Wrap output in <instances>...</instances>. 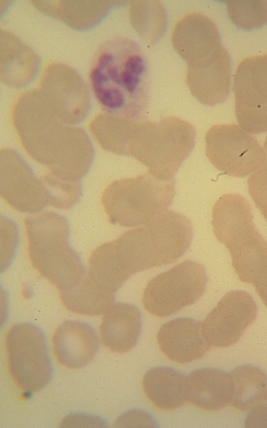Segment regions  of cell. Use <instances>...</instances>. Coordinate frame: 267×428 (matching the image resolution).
Returning <instances> with one entry per match:
<instances>
[{
	"mask_svg": "<svg viewBox=\"0 0 267 428\" xmlns=\"http://www.w3.org/2000/svg\"><path fill=\"white\" fill-rule=\"evenodd\" d=\"M12 122L25 151L49 173L78 183L89 171L95 154L89 137L81 128L61 121L40 91L29 90L18 97Z\"/></svg>",
	"mask_w": 267,
	"mask_h": 428,
	"instance_id": "1",
	"label": "cell"
},
{
	"mask_svg": "<svg viewBox=\"0 0 267 428\" xmlns=\"http://www.w3.org/2000/svg\"><path fill=\"white\" fill-rule=\"evenodd\" d=\"M145 61L136 45L117 39L98 51L90 71L93 93L108 113L130 118L142 98Z\"/></svg>",
	"mask_w": 267,
	"mask_h": 428,
	"instance_id": "2",
	"label": "cell"
},
{
	"mask_svg": "<svg viewBox=\"0 0 267 428\" xmlns=\"http://www.w3.org/2000/svg\"><path fill=\"white\" fill-rule=\"evenodd\" d=\"M28 257L33 267L59 291L75 285L85 270L77 253L69 245L67 220L45 211L25 219Z\"/></svg>",
	"mask_w": 267,
	"mask_h": 428,
	"instance_id": "3",
	"label": "cell"
},
{
	"mask_svg": "<svg viewBox=\"0 0 267 428\" xmlns=\"http://www.w3.org/2000/svg\"><path fill=\"white\" fill-rule=\"evenodd\" d=\"M195 131L188 122L167 116L137 123L127 148L132 156L162 180H173L194 146Z\"/></svg>",
	"mask_w": 267,
	"mask_h": 428,
	"instance_id": "4",
	"label": "cell"
},
{
	"mask_svg": "<svg viewBox=\"0 0 267 428\" xmlns=\"http://www.w3.org/2000/svg\"><path fill=\"white\" fill-rule=\"evenodd\" d=\"M174 183V179L162 180L150 173L117 180L103 191L102 204L112 224L130 228L143 225L171 204Z\"/></svg>",
	"mask_w": 267,
	"mask_h": 428,
	"instance_id": "5",
	"label": "cell"
},
{
	"mask_svg": "<svg viewBox=\"0 0 267 428\" xmlns=\"http://www.w3.org/2000/svg\"><path fill=\"white\" fill-rule=\"evenodd\" d=\"M5 349L10 377L21 390L42 389L51 377V365L45 337L28 322L14 325L6 332Z\"/></svg>",
	"mask_w": 267,
	"mask_h": 428,
	"instance_id": "6",
	"label": "cell"
},
{
	"mask_svg": "<svg viewBox=\"0 0 267 428\" xmlns=\"http://www.w3.org/2000/svg\"><path fill=\"white\" fill-rule=\"evenodd\" d=\"M207 282L204 268L185 260L152 278L142 297L145 309L157 317H167L194 303Z\"/></svg>",
	"mask_w": 267,
	"mask_h": 428,
	"instance_id": "7",
	"label": "cell"
},
{
	"mask_svg": "<svg viewBox=\"0 0 267 428\" xmlns=\"http://www.w3.org/2000/svg\"><path fill=\"white\" fill-rule=\"evenodd\" d=\"M205 141L208 159L224 174L244 177L267 164L265 151L257 140L237 125L213 126Z\"/></svg>",
	"mask_w": 267,
	"mask_h": 428,
	"instance_id": "8",
	"label": "cell"
},
{
	"mask_svg": "<svg viewBox=\"0 0 267 428\" xmlns=\"http://www.w3.org/2000/svg\"><path fill=\"white\" fill-rule=\"evenodd\" d=\"M234 92L239 126L251 134L267 131V54L250 56L239 63Z\"/></svg>",
	"mask_w": 267,
	"mask_h": 428,
	"instance_id": "9",
	"label": "cell"
},
{
	"mask_svg": "<svg viewBox=\"0 0 267 428\" xmlns=\"http://www.w3.org/2000/svg\"><path fill=\"white\" fill-rule=\"evenodd\" d=\"M40 92L55 115L66 124L83 121L90 110L86 85L78 72L61 62L48 64L40 80Z\"/></svg>",
	"mask_w": 267,
	"mask_h": 428,
	"instance_id": "10",
	"label": "cell"
},
{
	"mask_svg": "<svg viewBox=\"0 0 267 428\" xmlns=\"http://www.w3.org/2000/svg\"><path fill=\"white\" fill-rule=\"evenodd\" d=\"M0 189L1 197L21 213H35L49 205L46 185L11 148L0 153Z\"/></svg>",
	"mask_w": 267,
	"mask_h": 428,
	"instance_id": "11",
	"label": "cell"
},
{
	"mask_svg": "<svg viewBox=\"0 0 267 428\" xmlns=\"http://www.w3.org/2000/svg\"><path fill=\"white\" fill-rule=\"evenodd\" d=\"M251 296L241 290L226 294L201 324L204 336L211 346L223 348L236 343L256 317Z\"/></svg>",
	"mask_w": 267,
	"mask_h": 428,
	"instance_id": "12",
	"label": "cell"
},
{
	"mask_svg": "<svg viewBox=\"0 0 267 428\" xmlns=\"http://www.w3.org/2000/svg\"><path fill=\"white\" fill-rule=\"evenodd\" d=\"M211 224L217 240L230 254L252 243L260 233L255 228L249 204L237 194H225L215 203Z\"/></svg>",
	"mask_w": 267,
	"mask_h": 428,
	"instance_id": "13",
	"label": "cell"
},
{
	"mask_svg": "<svg viewBox=\"0 0 267 428\" xmlns=\"http://www.w3.org/2000/svg\"><path fill=\"white\" fill-rule=\"evenodd\" d=\"M231 61L222 46L210 56L187 65L186 81L191 93L201 103L223 102L229 92Z\"/></svg>",
	"mask_w": 267,
	"mask_h": 428,
	"instance_id": "14",
	"label": "cell"
},
{
	"mask_svg": "<svg viewBox=\"0 0 267 428\" xmlns=\"http://www.w3.org/2000/svg\"><path fill=\"white\" fill-rule=\"evenodd\" d=\"M172 42L187 65L209 57L222 46L215 24L199 13L188 14L178 21Z\"/></svg>",
	"mask_w": 267,
	"mask_h": 428,
	"instance_id": "15",
	"label": "cell"
},
{
	"mask_svg": "<svg viewBox=\"0 0 267 428\" xmlns=\"http://www.w3.org/2000/svg\"><path fill=\"white\" fill-rule=\"evenodd\" d=\"M157 340L167 358L181 364L201 358L210 346L204 336L201 324L188 318L174 319L162 325Z\"/></svg>",
	"mask_w": 267,
	"mask_h": 428,
	"instance_id": "16",
	"label": "cell"
},
{
	"mask_svg": "<svg viewBox=\"0 0 267 428\" xmlns=\"http://www.w3.org/2000/svg\"><path fill=\"white\" fill-rule=\"evenodd\" d=\"M99 346L95 331L88 324L66 321L56 330L52 347L58 362L70 369L85 366L94 357Z\"/></svg>",
	"mask_w": 267,
	"mask_h": 428,
	"instance_id": "17",
	"label": "cell"
},
{
	"mask_svg": "<svg viewBox=\"0 0 267 428\" xmlns=\"http://www.w3.org/2000/svg\"><path fill=\"white\" fill-rule=\"evenodd\" d=\"M38 55L16 36L0 31L1 81L14 88L23 87L36 76L39 67Z\"/></svg>",
	"mask_w": 267,
	"mask_h": 428,
	"instance_id": "18",
	"label": "cell"
},
{
	"mask_svg": "<svg viewBox=\"0 0 267 428\" xmlns=\"http://www.w3.org/2000/svg\"><path fill=\"white\" fill-rule=\"evenodd\" d=\"M120 1H31L42 13L59 19L78 31L91 29L100 23Z\"/></svg>",
	"mask_w": 267,
	"mask_h": 428,
	"instance_id": "19",
	"label": "cell"
},
{
	"mask_svg": "<svg viewBox=\"0 0 267 428\" xmlns=\"http://www.w3.org/2000/svg\"><path fill=\"white\" fill-rule=\"evenodd\" d=\"M140 327L137 307L125 303L112 305L105 312L100 325L102 343L110 352H127L136 345Z\"/></svg>",
	"mask_w": 267,
	"mask_h": 428,
	"instance_id": "20",
	"label": "cell"
},
{
	"mask_svg": "<svg viewBox=\"0 0 267 428\" xmlns=\"http://www.w3.org/2000/svg\"><path fill=\"white\" fill-rule=\"evenodd\" d=\"M188 400L208 412L220 410L231 404L233 383L230 373L214 369L192 371L187 377Z\"/></svg>",
	"mask_w": 267,
	"mask_h": 428,
	"instance_id": "21",
	"label": "cell"
},
{
	"mask_svg": "<svg viewBox=\"0 0 267 428\" xmlns=\"http://www.w3.org/2000/svg\"><path fill=\"white\" fill-rule=\"evenodd\" d=\"M144 392L157 409L173 410L188 400L187 377L167 367L149 370L142 381Z\"/></svg>",
	"mask_w": 267,
	"mask_h": 428,
	"instance_id": "22",
	"label": "cell"
},
{
	"mask_svg": "<svg viewBox=\"0 0 267 428\" xmlns=\"http://www.w3.org/2000/svg\"><path fill=\"white\" fill-rule=\"evenodd\" d=\"M62 303L70 311L84 315L105 313L114 301V294L100 288L85 271L82 278L69 289L59 291Z\"/></svg>",
	"mask_w": 267,
	"mask_h": 428,
	"instance_id": "23",
	"label": "cell"
},
{
	"mask_svg": "<svg viewBox=\"0 0 267 428\" xmlns=\"http://www.w3.org/2000/svg\"><path fill=\"white\" fill-rule=\"evenodd\" d=\"M233 394L231 404L244 412L259 407L267 402V375L261 369L244 365L231 373Z\"/></svg>",
	"mask_w": 267,
	"mask_h": 428,
	"instance_id": "24",
	"label": "cell"
},
{
	"mask_svg": "<svg viewBox=\"0 0 267 428\" xmlns=\"http://www.w3.org/2000/svg\"><path fill=\"white\" fill-rule=\"evenodd\" d=\"M137 125V123L129 117L108 113L95 116L89 128L103 149L117 155L127 156V148Z\"/></svg>",
	"mask_w": 267,
	"mask_h": 428,
	"instance_id": "25",
	"label": "cell"
},
{
	"mask_svg": "<svg viewBox=\"0 0 267 428\" xmlns=\"http://www.w3.org/2000/svg\"><path fill=\"white\" fill-rule=\"evenodd\" d=\"M130 23L140 39L147 44L157 42L167 27V14L157 1H130Z\"/></svg>",
	"mask_w": 267,
	"mask_h": 428,
	"instance_id": "26",
	"label": "cell"
},
{
	"mask_svg": "<svg viewBox=\"0 0 267 428\" xmlns=\"http://www.w3.org/2000/svg\"><path fill=\"white\" fill-rule=\"evenodd\" d=\"M229 16L233 23L244 30L257 29L267 23V1H226Z\"/></svg>",
	"mask_w": 267,
	"mask_h": 428,
	"instance_id": "27",
	"label": "cell"
},
{
	"mask_svg": "<svg viewBox=\"0 0 267 428\" xmlns=\"http://www.w3.org/2000/svg\"><path fill=\"white\" fill-rule=\"evenodd\" d=\"M48 192L49 205L58 209H70L79 200L81 185L63 180L51 173L41 175Z\"/></svg>",
	"mask_w": 267,
	"mask_h": 428,
	"instance_id": "28",
	"label": "cell"
},
{
	"mask_svg": "<svg viewBox=\"0 0 267 428\" xmlns=\"http://www.w3.org/2000/svg\"><path fill=\"white\" fill-rule=\"evenodd\" d=\"M248 193L267 222V164L248 179Z\"/></svg>",
	"mask_w": 267,
	"mask_h": 428,
	"instance_id": "29",
	"label": "cell"
},
{
	"mask_svg": "<svg viewBox=\"0 0 267 428\" xmlns=\"http://www.w3.org/2000/svg\"><path fill=\"white\" fill-rule=\"evenodd\" d=\"M116 424L118 427H149L152 422L148 416L142 413L130 412L119 418Z\"/></svg>",
	"mask_w": 267,
	"mask_h": 428,
	"instance_id": "30",
	"label": "cell"
},
{
	"mask_svg": "<svg viewBox=\"0 0 267 428\" xmlns=\"http://www.w3.org/2000/svg\"><path fill=\"white\" fill-rule=\"evenodd\" d=\"M246 427H267V406L257 407L246 417Z\"/></svg>",
	"mask_w": 267,
	"mask_h": 428,
	"instance_id": "31",
	"label": "cell"
},
{
	"mask_svg": "<svg viewBox=\"0 0 267 428\" xmlns=\"http://www.w3.org/2000/svg\"><path fill=\"white\" fill-rule=\"evenodd\" d=\"M253 286L265 305L267 306V271Z\"/></svg>",
	"mask_w": 267,
	"mask_h": 428,
	"instance_id": "32",
	"label": "cell"
},
{
	"mask_svg": "<svg viewBox=\"0 0 267 428\" xmlns=\"http://www.w3.org/2000/svg\"><path fill=\"white\" fill-rule=\"evenodd\" d=\"M263 150L265 151V153H266V158H267V136L266 137V140H265V142H264Z\"/></svg>",
	"mask_w": 267,
	"mask_h": 428,
	"instance_id": "33",
	"label": "cell"
}]
</instances>
